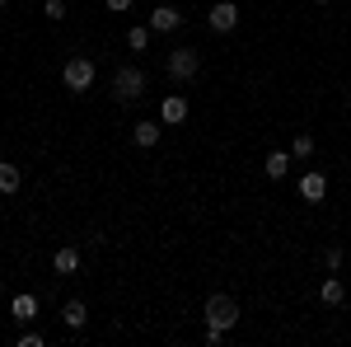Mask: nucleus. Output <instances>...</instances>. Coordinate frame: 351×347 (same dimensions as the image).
I'll return each instance as SVG.
<instances>
[{
	"label": "nucleus",
	"mask_w": 351,
	"mask_h": 347,
	"mask_svg": "<svg viewBox=\"0 0 351 347\" xmlns=\"http://www.w3.org/2000/svg\"><path fill=\"white\" fill-rule=\"evenodd\" d=\"M164 76L173 85H192L202 76V52L197 47H173V52L164 56Z\"/></svg>",
	"instance_id": "nucleus-1"
},
{
	"label": "nucleus",
	"mask_w": 351,
	"mask_h": 347,
	"mask_svg": "<svg viewBox=\"0 0 351 347\" xmlns=\"http://www.w3.org/2000/svg\"><path fill=\"white\" fill-rule=\"evenodd\" d=\"M202 320L230 333V328L239 324V300H234V295H225V291H216L211 300H206V305H202Z\"/></svg>",
	"instance_id": "nucleus-2"
},
{
	"label": "nucleus",
	"mask_w": 351,
	"mask_h": 347,
	"mask_svg": "<svg viewBox=\"0 0 351 347\" xmlns=\"http://www.w3.org/2000/svg\"><path fill=\"white\" fill-rule=\"evenodd\" d=\"M145 94V71L141 66H122L117 76H112V99L117 104H136Z\"/></svg>",
	"instance_id": "nucleus-3"
},
{
	"label": "nucleus",
	"mask_w": 351,
	"mask_h": 347,
	"mask_svg": "<svg viewBox=\"0 0 351 347\" xmlns=\"http://www.w3.org/2000/svg\"><path fill=\"white\" fill-rule=\"evenodd\" d=\"M61 80H66L71 94H84V89L94 85V61H89V56H71V61L61 66Z\"/></svg>",
	"instance_id": "nucleus-4"
},
{
	"label": "nucleus",
	"mask_w": 351,
	"mask_h": 347,
	"mask_svg": "<svg viewBox=\"0 0 351 347\" xmlns=\"http://www.w3.org/2000/svg\"><path fill=\"white\" fill-rule=\"evenodd\" d=\"M206 24L216 28V33H234L239 28V0H216L206 10Z\"/></svg>",
	"instance_id": "nucleus-5"
},
{
	"label": "nucleus",
	"mask_w": 351,
	"mask_h": 347,
	"mask_svg": "<svg viewBox=\"0 0 351 347\" xmlns=\"http://www.w3.org/2000/svg\"><path fill=\"white\" fill-rule=\"evenodd\" d=\"M145 24H150V33H178V28H183V10H173V5H155Z\"/></svg>",
	"instance_id": "nucleus-6"
},
{
	"label": "nucleus",
	"mask_w": 351,
	"mask_h": 347,
	"mask_svg": "<svg viewBox=\"0 0 351 347\" xmlns=\"http://www.w3.org/2000/svg\"><path fill=\"white\" fill-rule=\"evenodd\" d=\"M188 99L183 94H164V104H160V122L164 127H178V122H188Z\"/></svg>",
	"instance_id": "nucleus-7"
},
{
	"label": "nucleus",
	"mask_w": 351,
	"mask_h": 347,
	"mask_svg": "<svg viewBox=\"0 0 351 347\" xmlns=\"http://www.w3.org/2000/svg\"><path fill=\"white\" fill-rule=\"evenodd\" d=\"M300 197H304V202H314V207H319V202L328 197V179L319 174V169H309V174H300Z\"/></svg>",
	"instance_id": "nucleus-8"
},
{
	"label": "nucleus",
	"mask_w": 351,
	"mask_h": 347,
	"mask_svg": "<svg viewBox=\"0 0 351 347\" xmlns=\"http://www.w3.org/2000/svg\"><path fill=\"white\" fill-rule=\"evenodd\" d=\"M75 267H80V249H75V244H66V249H56V254H52V272H56V277H71Z\"/></svg>",
	"instance_id": "nucleus-9"
},
{
	"label": "nucleus",
	"mask_w": 351,
	"mask_h": 347,
	"mask_svg": "<svg viewBox=\"0 0 351 347\" xmlns=\"http://www.w3.org/2000/svg\"><path fill=\"white\" fill-rule=\"evenodd\" d=\"M61 324L80 333L84 324H89V305H84V300H66V305H61Z\"/></svg>",
	"instance_id": "nucleus-10"
},
{
	"label": "nucleus",
	"mask_w": 351,
	"mask_h": 347,
	"mask_svg": "<svg viewBox=\"0 0 351 347\" xmlns=\"http://www.w3.org/2000/svg\"><path fill=\"white\" fill-rule=\"evenodd\" d=\"M160 122H136V127H132V141H136V146H141V150H155V146H160Z\"/></svg>",
	"instance_id": "nucleus-11"
},
{
	"label": "nucleus",
	"mask_w": 351,
	"mask_h": 347,
	"mask_svg": "<svg viewBox=\"0 0 351 347\" xmlns=\"http://www.w3.org/2000/svg\"><path fill=\"white\" fill-rule=\"evenodd\" d=\"M19 183H24L19 164H5V160H0V197H14V192H19Z\"/></svg>",
	"instance_id": "nucleus-12"
},
{
	"label": "nucleus",
	"mask_w": 351,
	"mask_h": 347,
	"mask_svg": "<svg viewBox=\"0 0 351 347\" xmlns=\"http://www.w3.org/2000/svg\"><path fill=\"white\" fill-rule=\"evenodd\" d=\"M33 320H38V295L19 291L14 295V324H33Z\"/></svg>",
	"instance_id": "nucleus-13"
},
{
	"label": "nucleus",
	"mask_w": 351,
	"mask_h": 347,
	"mask_svg": "<svg viewBox=\"0 0 351 347\" xmlns=\"http://www.w3.org/2000/svg\"><path fill=\"white\" fill-rule=\"evenodd\" d=\"M263 174H267V179H286V174H291V155H286V150H271L267 160H263Z\"/></svg>",
	"instance_id": "nucleus-14"
},
{
	"label": "nucleus",
	"mask_w": 351,
	"mask_h": 347,
	"mask_svg": "<svg viewBox=\"0 0 351 347\" xmlns=\"http://www.w3.org/2000/svg\"><path fill=\"white\" fill-rule=\"evenodd\" d=\"M319 300H324V305H342V300H347V282H342V277H328L324 287H319Z\"/></svg>",
	"instance_id": "nucleus-15"
},
{
	"label": "nucleus",
	"mask_w": 351,
	"mask_h": 347,
	"mask_svg": "<svg viewBox=\"0 0 351 347\" xmlns=\"http://www.w3.org/2000/svg\"><path fill=\"white\" fill-rule=\"evenodd\" d=\"M127 47H132V52H145V47H150V24L127 28Z\"/></svg>",
	"instance_id": "nucleus-16"
},
{
	"label": "nucleus",
	"mask_w": 351,
	"mask_h": 347,
	"mask_svg": "<svg viewBox=\"0 0 351 347\" xmlns=\"http://www.w3.org/2000/svg\"><path fill=\"white\" fill-rule=\"evenodd\" d=\"M309 155H314V136L300 132L295 141H291V160H309Z\"/></svg>",
	"instance_id": "nucleus-17"
},
{
	"label": "nucleus",
	"mask_w": 351,
	"mask_h": 347,
	"mask_svg": "<svg viewBox=\"0 0 351 347\" xmlns=\"http://www.w3.org/2000/svg\"><path fill=\"white\" fill-rule=\"evenodd\" d=\"M43 14H47L52 24H61V19H66V0H47V5H43Z\"/></svg>",
	"instance_id": "nucleus-18"
},
{
	"label": "nucleus",
	"mask_w": 351,
	"mask_h": 347,
	"mask_svg": "<svg viewBox=\"0 0 351 347\" xmlns=\"http://www.w3.org/2000/svg\"><path fill=\"white\" fill-rule=\"evenodd\" d=\"M342 258H347V254H342V249L332 244V249L324 254V267H328V272H337V267H342Z\"/></svg>",
	"instance_id": "nucleus-19"
},
{
	"label": "nucleus",
	"mask_w": 351,
	"mask_h": 347,
	"mask_svg": "<svg viewBox=\"0 0 351 347\" xmlns=\"http://www.w3.org/2000/svg\"><path fill=\"white\" fill-rule=\"evenodd\" d=\"M206 343H211V347H220V343H225V328H216V324H206Z\"/></svg>",
	"instance_id": "nucleus-20"
},
{
	"label": "nucleus",
	"mask_w": 351,
	"mask_h": 347,
	"mask_svg": "<svg viewBox=\"0 0 351 347\" xmlns=\"http://www.w3.org/2000/svg\"><path fill=\"white\" fill-rule=\"evenodd\" d=\"M104 5H108V10H112V14H127V10H132V5H136V0H104Z\"/></svg>",
	"instance_id": "nucleus-21"
},
{
	"label": "nucleus",
	"mask_w": 351,
	"mask_h": 347,
	"mask_svg": "<svg viewBox=\"0 0 351 347\" xmlns=\"http://www.w3.org/2000/svg\"><path fill=\"white\" fill-rule=\"evenodd\" d=\"M5 5H10V0H0V10H5Z\"/></svg>",
	"instance_id": "nucleus-22"
},
{
	"label": "nucleus",
	"mask_w": 351,
	"mask_h": 347,
	"mask_svg": "<svg viewBox=\"0 0 351 347\" xmlns=\"http://www.w3.org/2000/svg\"><path fill=\"white\" fill-rule=\"evenodd\" d=\"M319 5H332V0H319Z\"/></svg>",
	"instance_id": "nucleus-23"
},
{
	"label": "nucleus",
	"mask_w": 351,
	"mask_h": 347,
	"mask_svg": "<svg viewBox=\"0 0 351 347\" xmlns=\"http://www.w3.org/2000/svg\"><path fill=\"white\" fill-rule=\"evenodd\" d=\"M0 295H5V282H0Z\"/></svg>",
	"instance_id": "nucleus-24"
}]
</instances>
